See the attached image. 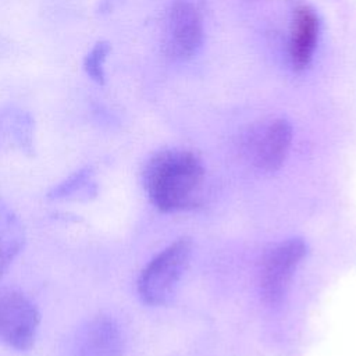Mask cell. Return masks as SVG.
<instances>
[{
	"label": "cell",
	"instance_id": "6da1fadb",
	"mask_svg": "<svg viewBox=\"0 0 356 356\" xmlns=\"http://www.w3.org/2000/svg\"><path fill=\"white\" fill-rule=\"evenodd\" d=\"M204 168L191 152L165 149L154 153L143 170V186L161 211H179L197 206L202 199Z\"/></svg>",
	"mask_w": 356,
	"mask_h": 356
},
{
	"label": "cell",
	"instance_id": "7a4b0ae2",
	"mask_svg": "<svg viewBox=\"0 0 356 356\" xmlns=\"http://www.w3.org/2000/svg\"><path fill=\"white\" fill-rule=\"evenodd\" d=\"M192 253L189 238H179L156 254L138 278V293L146 305H164L174 295Z\"/></svg>",
	"mask_w": 356,
	"mask_h": 356
},
{
	"label": "cell",
	"instance_id": "3957f363",
	"mask_svg": "<svg viewBox=\"0 0 356 356\" xmlns=\"http://www.w3.org/2000/svg\"><path fill=\"white\" fill-rule=\"evenodd\" d=\"M40 324L35 303L21 291L0 285V342L17 350L33 346Z\"/></svg>",
	"mask_w": 356,
	"mask_h": 356
},
{
	"label": "cell",
	"instance_id": "277c9868",
	"mask_svg": "<svg viewBox=\"0 0 356 356\" xmlns=\"http://www.w3.org/2000/svg\"><path fill=\"white\" fill-rule=\"evenodd\" d=\"M306 252V243L300 238H292L266 253L259 271L260 293L266 303L277 305L282 300Z\"/></svg>",
	"mask_w": 356,
	"mask_h": 356
},
{
	"label": "cell",
	"instance_id": "5b68a950",
	"mask_svg": "<svg viewBox=\"0 0 356 356\" xmlns=\"http://www.w3.org/2000/svg\"><path fill=\"white\" fill-rule=\"evenodd\" d=\"M292 142V127L284 118H275L259 128L248 142L246 153L254 167L275 171L285 161Z\"/></svg>",
	"mask_w": 356,
	"mask_h": 356
},
{
	"label": "cell",
	"instance_id": "8992f818",
	"mask_svg": "<svg viewBox=\"0 0 356 356\" xmlns=\"http://www.w3.org/2000/svg\"><path fill=\"white\" fill-rule=\"evenodd\" d=\"M165 36L167 51L174 58L185 60L197 51L203 39V25L193 4L186 0H177L172 4Z\"/></svg>",
	"mask_w": 356,
	"mask_h": 356
},
{
	"label": "cell",
	"instance_id": "52a82bcc",
	"mask_svg": "<svg viewBox=\"0 0 356 356\" xmlns=\"http://www.w3.org/2000/svg\"><path fill=\"white\" fill-rule=\"evenodd\" d=\"M122 334L117 321L108 316L88 320L75 334L71 356H121Z\"/></svg>",
	"mask_w": 356,
	"mask_h": 356
},
{
	"label": "cell",
	"instance_id": "ba28073f",
	"mask_svg": "<svg viewBox=\"0 0 356 356\" xmlns=\"http://www.w3.org/2000/svg\"><path fill=\"white\" fill-rule=\"evenodd\" d=\"M320 33V19L309 6H300L293 13L289 33L288 54L291 65L296 71L305 70L314 54Z\"/></svg>",
	"mask_w": 356,
	"mask_h": 356
},
{
	"label": "cell",
	"instance_id": "9c48e42d",
	"mask_svg": "<svg viewBox=\"0 0 356 356\" xmlns=\"http://www.w3.org/2000/svg\"><path fill=\"white\" fill-rule=\"evenodd\" d=\"M25 243V231L19 217L10 204L0 197V274L4 273Z\"/></svg>",
	"mask_w": 356,
	"mask_h": 356
},
{
	"label": "cell",
	"instance_id": "30bf717a",
	"mask_svg": "<svg viewBox=\"0 0 356 356\" xmlns=\"http://www.w3.org/2000/svg\"><path fill=\"white\" fill-rule=\"evenodd\" d=\"M97 195V182L92 167H82L68 178L54 185L47 197L51 200L89 202Z\"/></svg>",
	"mask_w": 356,
	"mask_h": 356
},
{
	"label": "cell",
	"instance_id": "8fae6325",
	"mask_svg": "<svg viewBox=\"0 0 356 356\" xmlns=\"http://www.w3.org/2000/svg\"><path fill=\"white\" fill-rule=\"evenodd\" d=\"M0 147L18 149L22 153H32L33 129L28 114L15 113L0 117Z\"/></svg>",
	"mask_w": 356,
	"mask_h": 356
},
{
	"label": "cell",
	"instance_id": "7c38bea8",
	"mask_svg": "<svg viewBox=\"0 0 356 356\" xmlns=\"http://www.w3.org/2000/svg\"><path fill=\"white\" fill-rule=\"evenodd\" d=\"M111 50V46L107 40H99L88 51L83 58V70L86 75L99 85H103L106 81L104 63Z\"/></svg>",
	"mask_w": 356,
	"mask_h": 356
}]
</instances>
